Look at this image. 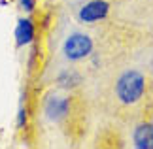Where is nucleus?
Returning <instances> with one entry per match:
<instances>
[{
	"label": "nucleus",
	"mask_w": 153,
	"mask_h": 149,
	"mask_svg": "<svg viewBox=\"0 0 153 149\" xmlns=\"http://www.w3.org/2000/svg\"><path fill=\"white\" fill-rule=\"evenodd\" d=\"M15 38H17V45H27L34 40V23L28 17L19 19L15 28Z\"/></svg>",
	"instance_id": "6"
},
{
	"label": "nucleus",
	"mask_w": 153,
	"mask_h": 149,
	"mask_svg": "<svg viewBox=\"0 0 153 149\" xmlns=\"http://www.w3.org/2000/svg\"><path fill=\"white\" fill-rule=\"evenodd\" d=\"M110 4L106 0H89L78 10V21L85 25H93L97 21H102L108 17Z\"/></svg>",
	"instance_id": "3"
},
{
	"label": "nucleus",
	"mask_w": 153,
	"mask_h": 149,
	"mask_svg": "<svg viewBox=\"0 0 153 149\" xmlns=\"http://www.w3.org/2000/svg\"><path fill=\"white\" fill-rule=\"evenodd\" d=\"M21 6H23V10L32 11V8H34V0H21Z\"/></svg>",
	"instance_id": "7"
},
{
	"label": "nucleus",
	"mask_w": 153,
	"mask_h": 149,
	"mask_svg": "<svg viewBox=\"0 0 153 149\" xmlns=\"http://www.w3.org/2000/svg\"><path fill=\"white\" fill-rule=\"evenodd\" d=\"M132 144L138 149H153V123H140L134 128Z\"/></svg>",
	"instance_id": "5"
},
{
	"label": "nucleus",
	"mask_w": 153,
	"mask_h": 149,
	"mask_svg": "<svg viewBox=\"0 0 153 149\" xmlns=\"http://www.w3.org/2000/svg\"><path fill=\"white\" fill-rule=\"evenodd\" d=\"M44 113L53 123L64 121L70 113V96H62V94H51V96H48V100L44 104Z\"/></svg>",
	"instance_id": "4"
},
{
	"label": "nucleus",
	"mask_w": 153,
	"mask_h": 149,
	"mask_svg": "<svg viewBox=\"0 0 153 149\" xmlns=\"http://www.w3.org/2000/svg\"><path fill=\"white\" fill-rule=\"evenodd\" d=\"M93 47H95L93 38L87 32L72 30L62 40L61 55H62L64 61H68V62H79V61H83V59H87L91 55Z\"/></svg>",
	"instance_id": "2"
},
{
	"label": "nucleus",
	"mask_w": 153,
	"mask_h": 149,
	"mask_svg": "<svg viewBox=\"0 0 153 149\" xmlns=\"http://www.w3.org/2000/svg\"><path fill=\"white\" fill-rule=\"evenodd\" d=\"M146 93V76L136 68L123 70L115 81V96L121 104L132 106L142 100Z\"/></svg>",
	"instance_id": "1"
}]
</instances>
